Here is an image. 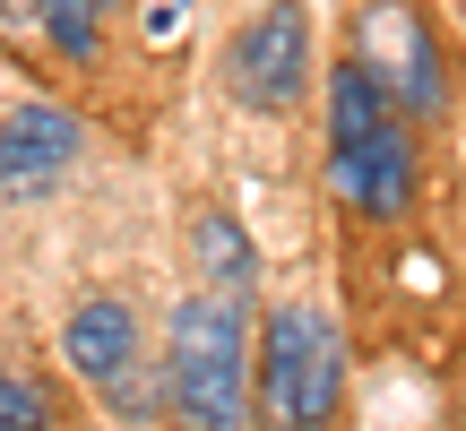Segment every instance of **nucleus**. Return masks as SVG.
I'll return each instance as SVG.
<instances>
[{
  "instance_id": "f257e3e1",
  "label": "nucleus",
  "mask_w": 466,
  "mask_h": 431,
  "mask_svg": "<svg viewBox=\"0 0 466 431\" xmlns=\"http://www.w3.org/2000/svg\"><path fill=\"white\" fill-rule=\"evenodd\" d=\"M406 104L371 78L363 61H337L329 69V182L337 199L371 225L415 207V130H406Z\"/></svg>"
},
{
  "instance_id": "f03ea898",
  "label": "nucleus",
  "mask_w": 466,
  "mask_h": 431,
  "mask_svg": "<svg viewBox=\"0 0 466 431\" xmlns=\"http://www.w3.org/2000/svg\"><path fill=\"white\" fill-rule=\"evenodd\" d=\"M165 380L199 431H233L250 415V319L242 294H190L165 336Z\"/></svg>"
},
{
  "instance_id": "7ed1b4c3",
  "label": "nucleus",
  "mask_w": 466,
  "mask_h": 431,
  "mask_svg": "<svg viewBox=\"0 0 466 431\" xmlns=\"http://www.w3.org/2000/svg\"><path fill=\"white\" fill-rule=\"evenodd\" d=\"M346 35H354V61H363L415 121H441L458 104V61H450L441 17L423 9V0H354Z\"/></svg>"
},
{
  "instance_id": "20e7f679",
  "label": "nucleus",
  "mask_w": 466,
  "mask_h": 431,
  "mask_svg": "<svg viewBox=\"0 0 466 431\" xmlns=\"http://www.w3.org/2000/svg\"><path fill=\"white\" fill-rule=\"evenodd\" d=\"M259 406L268 423H329L337 415V380H346V354H337L329 319L302 311V302H285V311H268L259 328Z\"/></svg>"
},
{
  "instance_id": "39448f33",
  "label": "nucleus",
  "mask_w": 466,
  "mask_h": 431,
  "mask_svg": "<svg viewBox=\"0 0 466 431\" xmlns=\"http://www.w3.org/2000/svg\"><path fill=\"white\" fill-rule=\"evenodd\" d=\"M302 86H311V17L302 0H268L225 44V95L242 113H294Z\"/></svg>"
},
{
  "instance_id": "423d86ee",
  "label": "nucleus",
  "mask_w": 466,
  "mask_h": 431,
  "mask_svg": "<svg viewBox=\"0 0 466 431\" xmlns=\"http://www.w3.org/2000/svg\"><path fill=\"white\" fill-rule=\"evenodd\" d=\"M78 147H86V130L61 104H17V113H0V190L26 199V190L61 182V173L78 165Z\"/></svg>"
},
{
  "instance_id": "0eeeda50",
  "label": "nucleus",
  "mask_w": 466,
  "mask_h": 431,
  "mask_svg": "<svg viewBox=\"0 0 466 431\" xmlns=\"http://www.w3.org/2000/svg\"><path fill=\"white\" fill-rule=\"evenodd\" d=\"M61 354H69V371L96 380V388H113L121 371H138V319H130V302H113V294L78 302L69 328H61Z\"/></svg>"
},
{
  "instance_id": "6e6552de",
  "label": "nucleus",
  "mask_w": 466,
  "mask_h": 431,
  "mask_svg": "<svg viewBox=\"0 0 466 431\" xmlns=\"http://www.w3.org/2000/svg\"><path fill=\"white\" fill-rule=\"evenodd\" d=\"M190 259H199V285H208V294H250V285H259V250H250V233L233 225L225 207H199V216H190Z\"/></svg>"
},
{
  "instance_id": "1a4fd4ad",
  "label": "nucleus",
  "mask_w": 466,
  "mask_h": 431,
  "mask_svg": "<svg viewBox=\"0 0 466 431\" xmlns=\"http://www.w3.org/2000/svg\"><path fill=\"white\" fill-rule=\"evenodd\" d=\"M35 35H44L61 61H96L104 35V0H35Z\"/></svg>"
},
{
  "instance_id": "9d476101",
  "label": "nucleus",
  "mask_w": 466,
  "mask_h": 431,
  "mask_svg": "<svg viewBox=\"0 0 466 431\" xmlns=\"http://www.w3.org/2000/svg\"><path fill=\"white\" fill-rule=\"evenodd\" d=\"M35 423H61V397L26 363H0V431H35Z\"/></svg>"
}]
</instances>
